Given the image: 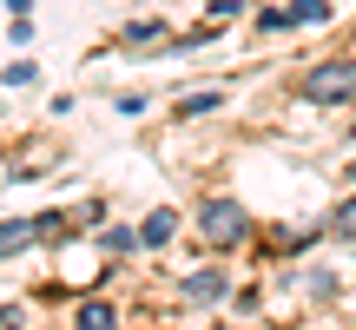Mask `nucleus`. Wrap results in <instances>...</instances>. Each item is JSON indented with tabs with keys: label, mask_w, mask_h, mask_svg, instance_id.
<instances>
[{
	"label": "nucleus",
	"mask_w": 356,
	"mask_h": 330,
	"mask_svg": "<svg viewBox=\"0 0 356 330\" xmlns=\"http://www.w3.org/2000/svg\"><path fill=\"white\" fill-rule=\"evenodd\" d=\"M310 100H317V106L356 100V60H323L317 73H310Z\"/></svg>",
	"instance_id": "1"
},
{
	"label": "nucleus",
	"mask_w": 356,
	"mask_h": 330,
	"mask_svg": "<svg viewBox=\"0 0 356 330\" xmlns=\"http://www.w3.org/2000/svg\"><path fill=\"white\" fill-rule=\"evenodd\" d=\"M244 225H251V218H244V205H231V198L198 205V231H204L211 244H238V238H244Z\"/></svg>",
	"instance_id": "2"
},
{
	"label": "nucleus",
	"mask_w": 356,
	"mask_h": 330,
	"mask_svg": "<svg viewBox=\"0 0 356 330\" xmlns=\"http://www.w3.org/2000/svg\"><path fill=\"white\" fill-rule=\"evenodd\" d=\"M185 297H191V304H218V297H225V271H191Z\"/></svg>",
	"instance_id": "3"
},
{
	"label": "nucleus",
	"mask_w": 356,
	"mask_h": 330,
	"mask_svg": "<svg viewBox=\"0 0 356 330\" xmlns=\"http://www.w3.org/2000/svg\"><path fill=\"white\" fill-rule=\"evenodd\" d=\"M40 238V225L33 218H13V225H0V258H13V251H26V244Z\"/></svg>",
	"instance_id": "4"
},
{
	"label": "nucleus",
	"mask_w": 356,
	"mask_h": 330,
	"mask_svg": "<svg viewBox=\"0 0 356 330\" xmlns=\"http://www.w3.org/2000/svg\"><path fill=\"white\" fill-rule=\"evenodd\" d=\"M79 330H119V311L106 304V297H86V304H79Z\"/></svg>",
	"instance_id": "5"
},
{
	"label": "nucleus",
	"mask_w": 356,
	"mask_h": 330,
	"mask_svg": "<svg viewBox=\"0 0 356 330\" xmlns=\"http://www.w3.org/2000/svg\"><path fill=\"white\" fill-rule=\"evenodd\" d=\"M172 231H178V218L165 212V205H159V212H152V218H145V225H139V244H165Z\"/></svg>",
	"instance_id": "6"
},
{
	"label": "nucleus",
	"mask_w": 356,
	"mask_h": 330,
	"mask_svg": "<svg viewBox=\"0 0 356 330\" xmlns=\"http://www.w3.org/2000/svg\"><path fill=\"white\" fill-rule=\"evenodd\" d=\"M218 100H225L218 86H198V93H185V106H178V113H185V119H198V113H218Z\"/></svg>",
	"instance_id": "7"
},
{
	"label": "nucleus",
	"mask_w": 356,
	"mask_h": 330,
	"mask_svg": "<svg viewBox=\"0 0 356 330\" xmlns=\"http://www.w3.org/2000/svg\"><path fill=\"white\" fill-rule=\"evenodd\" d=\"M152 40H165V26H159V20H139V26H126V47H132V53H152Z\"/></svg>",
	"instance_id": "8"
},
{
	"label": "nucleus",
	"mask_w": 356,
	"mask_h": 330,
	"mask_svg": "<svg viewBox=\"0 0 356 330\" xmlns=\"http://www.w3.org/2000/svg\"><path fill=\"white\" fill-rule=\"evenodd\" d=\"M291 26H310V20H330V7H323V0H291Z\"/></svg>",
	"instance_id": "9"
},
{
	"label": "nucleus",
	"mask_w": 356,
	"mask_h": 330,
	"mask_svg": "<svg viewBox=\"0 0 356 330\" xmlns=\"http://www.w3.org/2000/svg\"><path fill=\"white\" fill-rule=\"evenodd\" d=\"M330 231H343V238H356V198H343V205L330 212Z\"/></svg>",
	"instance_id": "10"
},
{
	"label": "nucleus",
	"mask_w": 356,
	"mask_h": 330,
	"mask_svg": "<svg viewBox=\"0 0 356 330\" xmlns=\"http://www.w3.org/2000/svg\"><path fill=\"white\" fill-rule=\"evenodd\" d=\"M132 244H139V231H126V225L106 231V251H132Z\"/></svg>",
	"instance_id": "11"
},
{
	"label": "nucleus",
	"mask_w": 356,
	"mask_h": 330,
	"mask_svg": "<svg viewBox=\"0 0 356 330\" xmlns=\"http://www.w3.org/2000/svg\"><path fill=\"white\" fill-rule=\"evenodd\" d=\"M350 178H356V159H350Z\"/></svg>",
	"instance_id": "12"
}]
</instances>
